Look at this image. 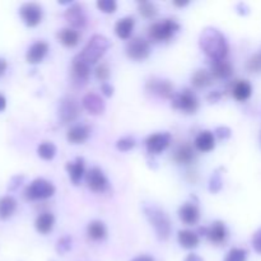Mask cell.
<instances>
[{"label": "cell", "mask_w": 261, "mask_h": 261, "mask_svg": "<svg viewBox=\"0 0 261 261\" xmlns=\"http://www.w3.org/2000/svg\"><path fill=\"white\" fill-rule=\"evenodd\" d=\"M199 45L212 61L224 60L228 55V42L221 31L213 27H206L199 37Z\"/></svg>", "instance_id": "6da1fadb"}, {"label": "cell", "mask_w": 261, "mask_h": 261, "mask_svg": "<svg viewBox=\"0 0 261 261\" xmlns=\"http://www.w3.org/2000/svg\"><path fill=\"white\" fill-rule=\"evenodd\" d=\"M144 213L147 216L148 221L154 228L158 239L165 241L170 237L172 232V226H171L170 217L155 205H144Z\"/></svg>", "instance_id": "7a4b0ae2"}, {"label": "cell", "mask_w": 261, "mask_h": 261, "mask_svg": "<svg viewBox=\"0 0 261 261\" xmlns=\"http://www.w3.org/2000/svg\"><path fill=\"white\" fill-rule=\"evenodd\" d=\"M110 46H111V42H110L109 38L102 35H94L87 43L86 47L83 48V51L79 54V56L89 65L96 64L97 61L101 60V58L106 54Z\"/></svg>", "instance_id": "3957f363"}, {"label": "cell", "mask_w": 261, "mask_h": 261, "mask_svg": "<svg viewBox=\"0 0 261 261\" xmlns=\"http://www.w3.org/2000/svg\"><path fill=\"white\" fill-rule=\"evenodd\" d=\"M178 31H180V24L176 20L167 18L161 22L153 23L149 27L148 35L152 41L161 42V41H168L170 38H172Z\"/></svg>", "instance_id": "277c9868"}, {"label": "cell", "mask_w": 261, "mask_h": 261, "mask_svg": "<svg viewBox=\"0 0 261 261\" xmlns=\"http://www.w3.org/2000/svg\"><path fill=\"white\" fill-rule=\"evenodd\" d=\"M55 194V186L45 178H36L24 190V198L30 201L48 199Z\"/></svg>", "instance_id": "5b68a950"}, {"label": "cell", "mask_w": 261, "mask_h": 261, "mask_svg": "<svg viewBox=\"0 0 261 261\" xmlns=\"http://www.w3.org/2000/svg\"><path fill=\"white\" fill-rule=\"evenodd\" d=\"M172 107L185 114H195L199 109L198 97L195 96V93H193V91L186 88L181 93L173 96Z\"/></svg>", "instance_id": "8992f818"}, {"label": "cell", "mask_w": 261, "mask_h": 261, "mask_svg": "<svg viewBox=\"0 0 261 261\" xmlns=\"http://www.w3.org/2000/svg\"><path fill=\"white\" fill-rule=\"evenodd\" d=\"M19 15L28 27H36L42 20L43 10L37 3H24L19 8Z\"/></svg>", "instance_id": "52a82bcc"}, {"label": "cell", "mask_w": 261, "mask_h": 261, "mask_svg": "<svg viewBox=\"0 0 261 261\" xmlns=\"http://www.w3.org/2000/svg\"><path fill=\"white\" fill-rule=\"evenodd\" d=\"M150 54V46L148 41L142 37H134L126 43V55L130 59L142 61L147 59Z\"/></svg>", "instance_id": "ba28073f"}, {"label": "cell", "mask_w": 261, "mask_h": 261, "mask_svg": "<svg viewBox=\"0 0 261 261\" xmlns=\"http://www.w3.org/2000/svg\"><path fill=\"white\" fill-rule=\"evenodd\" d=\"M86 182L87 186L91 189L93 193H103L109 186V181H107L106 176L102 172L101 168L93 167L87 172L86 175Z\"/></svg>", "instance_id": "9c48e42d"}, {"label": "cell", "mask_w": 261, "mask_h": 261, "mask_svg": "<svg viewBox=\"0 0 261 261\" xmlns=\"http://www.w3.org/2000/svg\"><path fill=\"white\" fill-rule=\"evenodd\" d=\"M171 140H172V137L170 133H157V134L149 135L145 144L150 154H160L171 144Z\"/></svg>", "instance_id": "30bf717a"}, {"label": "cell", "mask_w": 261, "mask_h": 261, "mask_svg": "<svg viewBox=\"0 0 261 261\" xmlns=\"http://www.w3.org/2000/svg\"><path fill=\"white\" fill-rule=\"evenodd\" d=\"M89 75H91L89 64L86 63L81 56L76 55L71 64V76H73L74 82L78 84H86L88 82Z\"/></svg>", "instance_id": "8fae6325"}, {"label": "cell", "mask_w": 261, "mask_h": 261, "mask_svg": "<svg viewBox=\"0 0 261 261\" xmlns=\"http://www.w3.org/2000/svg\"><path fill=\"white\" fill-rule=\"evenodd\" d=\"M65 19L75 28H83L87 24V14L82 4H73L65 10Z\"/></svg>", "instance_id": "7c38bea8"}, {"label": "cell", "mask_w": 261, "mask_h": 261, "mask_svg": "<svg viewBox=\"0 0 261 261\" xmlns=\"http://www.w3.org/2000/svg\"><path fill=\"white\" fill-rule=\"evenodd\" d=\"M147 89L166 99H172L173 96H175V93H173V86L170 81H162V79L153 78L147 83Z\"/></svg>", "instance_id": "4fadbf2b"}, {"label": "cell", "mask_w": 261, "mask_h": 261, "mask_svg": "<svg viewBox=\"0 0 261 261\" xmlns=\"http://www.w3.org/2000/svg\"><path fill=\"white\" fill-rule=\"evenodd\" d=\"M79 114L78 103L73 98H63L59 105V117L63 124L71 122L76 119Z\"/></svg>", "instance_id": "5bb4252c"}, {"label": "cell", "mask_w": 261, "mask_h": 261, "mask_svg": "<svg viewBox=\"0 0 261 261\" xmlns=\"http://www.w3.org/2000/svg\"><path fill=\"white\" fill-rule=\"evenodd\" d=\"M178 217L188 226H195L200 219V211L195 203H185L178 209Z\"/></svg>", "instance_id": "9a60e30c"}, {"label": "cell", "mask_w": 261, "mask_h": 261, "mask_svg": "<svg viewBox=\"0 0 261 261\" xmlns=\"http://www.w3.org/2000/svg\"><path fill=\"white\" fill-rule=\"evenodd\" d=\"M82 105L91 115H101L105 112V101L96 93H88L82 99Z\"/></svg>", "instance_id": "2e32d148"}, {"label": "cell", "mask_w": 261, "mask_h": 261, "mask_svg": "<svg viewBox=\"0 0 261 261\" xmlns=\"http://www.w3.org/2000/svg\"><path fill=\"white\" fill-rule=\"evenodd\" d=\"M208 239L209 241L213 242L216 245H222L227 241L228 239V229H227L226 224L221 221H217L212 224L208 228Z\"/></svg>", "instance_id": "e0dca14e"}, {"label": "cell", "mask_w": 261, "mask_h": 261, "mask_svg": "<svg viewBox=\"0 0 261 261\" xmlns=\"http://www.w3.org/2000/svg\"><path fill=\"white\" fill-rule=\"evenodd\" d=\"M48 51V45L45 41H37L28 48L25 54V60L30 64H38L43 60Z\"/></svg>", "instance_id": "ac0fdd59"}, {"label": "cell", "mask_w": 261, "mask_h": 261, "mask_svg": "<svg viewBox=\"0 0 261 261\" xmlns=\"http://www.w3.org/2000/svg\"><path fill=\"white\" fill-rule=\"evenodd\" d=\"M65 168L66 171H68L71 182H73L74 185H79L82 177L84 176V170H86V165H84L83 158L78 157L74 162H68Z\"/></svg>", "instance_id": "d6986e66"}, {"label": "cell", "mask_w": 261, "mask_h": 261, "mask_svg": "<svg viewBox=\"0 0 261 261\" xmlns=\"http://www.w3.org/2000/svg\"><path fill=\"white\" fill-rule=\"evenodd\" d=\"M135 19L133 17H124L119 19L115 24V33L117 37L122 38V40H127L132 36L133 30H134Z\"/></svg>", "instance_id": "ffe728a7"}, {"label": "cell", "mask_w": 261, "mask_h": 261, "mask_svg": "<svg viewBox=\"0 0 261 261\" xmlns=\"http://www.w3.org/2000/svg\"><path fill=\"white\" fill-rule=\"evenodd\" d=\"M195 147L196 149L204 153L213 150L214 147H216V138H214L213 133L209 132V130L201 132L200 134L196 137Z\"/></svg>", "instance_id": "44dd1931"}, {"label": "cell", "mask_w": 261, "mask_h": 261, "mask_svg": "<svg viewBox=\"0 0 261 261\" xmlns=\"http://www.w3.org/2000/svg\"><path fill=\"white\" fill-rule=\"evenodd\" d=\"M211 73L212 75H213V78L227 79L232 75V73H233V68H232L231 63L227 60L213 61V63H212Z\"/></svg>", "instance_id": "7402d4cb"}, {"label": "cell", "mask_w": 261, "mask_h": 261, "mask_svg": "<svg viewBox=\"0 0 261 261\" xmlns=\"http://www.w3.org/2000/svg\"><path fill=\"white\" fill-rule=\"evenodd\" d=\"M252 94V86L249 81H237L232 87V96L240 102L249 99Z\"/></svg>", "instance_id": "603a6c76"}, {"label": "cell", "mask_w": 261, "mask_h": 261, "mask_svg": "<svg viewBox=\"0 0 261 261\" xmlns=\"http://www.w3.org/2000/svg\"><path fill=\"white\" fill-rule=\"evenodd\" d=\"M194 158H195V152H194L193 147L188 143L181 144L173 153V160L181 165H189V163L193 162Z\"/></svg>", "instance_id": "cb8c5ba5"}, {"label": "cell", "mask_w": 261, "mask_h": 261, "mask_svg": "<svg viewBox=\"0 0 261 261\" xmlns=\"http://www.w3.org/2000/svg\"><path fill=\"white\" fill-rule=\"evenodd\" d=\"M54 224H55V217L53 213H42L36 218L35 227L37 232L41 234H47L53 231Z\"/></svg>", "instance_id": "d4e9b609"}, {"label": "cell", "mask_w": 261, "mask_h": 261, "mask_svg": "<svg viewBox=\"0 0 261 261\" xmlns=\"http://www.w3.org/2000/svg\"><path fill=\"white\" fill-rule=\"evenodd\" d=\"M66 138L73 144H82L89 138V129L84 125H75V126L70 127Z\"/></svg>", "instance_id": "484cf974"}, {"label": "cell", "mask_w": 261, "mask_h": 261, "mask_svg": "<svg viewBox=\"0 0 261 261\" xmlns=\"http://www.w3.org/2000/svg\"><path fill=\"white\" fill-rule=\"evenodd\" d=\"M17 211V200L13 196H3L0 198V221L10 218Z\"/></svg>", "instance_id": "4316f807"}, {"label": "cell", "mask_w": 261, "mask_h": 261, "mask_svg": "<svg viewBox=\"0 0 261 261\" xmlns=\"http://www.w3.org/2000/svg\"><path fill=\"white\" fill-rule=\"evenodd\" d=\"M58 38L63 45L68 46V47H74L81 41V35L78 31L73 30V28H64L59 32Z\"/></svg>", "instance_id": "83f0119b"}, {"label": "cell", "mask_w": 261, "mask_h": 261, "mask_svg": "<svg viewBox=\"0 0 261 261\" xmlns=\"http://www.w3.org/2000/svg\"><path fill=\"white\" fill-rule=\"evenodd\" d=\"M87 233L93 241H102L107 236V228L103 222L93 221L87 227Z\"/></svg>", "instance_id": "f1b7e54d"}, {"label": "cell", "mask_w": 261, "mask_h": 261, "mask_svg": "<svg viewBox=\"0 0 261 261\" xmlns=\"http://www.w3.org/2000/svg\"><path fill=\"white\" fill-rule=\"evenodd\" d=\"M178 244L184 247V249H195L199 245V236L196 233H194L193 231H188V229H184L180 231L177 234Z\"/></svg>", "instance_id": "f546056e"}, {"label": "cell", "mask_w": 261, "mask_h": 261, "mask_svg": "<svg viewBox=\"0 0 261 261\" xmlns=\"http://www.w3.org/2000/svg\"><path fill=\"white\" fill-rule=\"evenodd\" d=\"M213 82V75L211 71L204 70V69H199L191 76V83L196 88H205V87L211 86Z\"/></svg>", "instance_id": "4dcf8cb0"}, {"label": "cell", "mask_w": 261, "mask_h": 261, "mask_svg": "<svg viewBox=\"0 0 261 261\" xmlns=\"http://www.w3.org/2000/svg\"><path fill=\"white\" fill-rule=\"evenodd\" d=\"M37 153L42 160L51 161L56 154V147L51 142H43L38 145Z\"/></svg>", "instance_id": "1f68e13d"}, {"label": "cell", "mask_w": 261, "mask_h": 261, "mask_svg": "<svg viewBox=\"0 0 261 261\" xmlns=\"http://www.w3.org/2000/svg\"><path fill=\"white\" fill-rule=\"evenodd\" d=\"M139 13L143 15L144 18H153L155 17V14L158 13L157 7H155L153 3L150 2H142L139 4Z\"/></svg>", "instance_id": "d6a6232c"}, {"label": "cell", "mask_w": 261, "mask_h": 261, "mask_svg": "<svg viewBox=\"0 0 261 261\" xmlns=\"http://www.w3.org/2000/svg\"><path fill=\"white\" fill-rule=\"evenodd\" d=\"M247 255H249V252H247V250L245 249H232L231 251L227 254L226 259L224 261H246L247 260Z\"/></svg>", "instance_id": "836d02e7"}, {"label": "cell", "mask_w": 261, "mask_h": 261, "mask_svg": "<svg viewBox=\"0 0 261 261\" xmlns=\"http://www.w3.org/2000/svg\"><path fill=\"white\" fill-rule=\"evenodd\" d=\"M222 186H223L222 175L218 171H216V172L212 175L211 181H209V190H211L212 193H218V191H221Z\"/></svg>", "instance_id": "e575fe53"}, {"label": "cell", "mask_w": 261, "mask_h": 261, "mask_svg": "<svg viewBox=\"0 0 261 261\" xmlns=\"http://www.w3.org/2000/svg\"><path fill=\"white\" fill-rule=\"evenodd\" d=\"M135 147V139L132 137H125L117 140L116 148L121 152H129Z\"/></svg>", "instance_id": "d590c367"}, {"label": "cell", "mask_w": 261, "mask_h": 261, "mask_svg": "<svg viewBox=\"0 0 261 261\" xmlns=\"http://www.w3.org/2000/svg\"><path fill=\"white\" fill-rule=\"evenodd\" d=\"M94 73H96L97 79L101 82H103V83H106V81L110 78V75H111V70H110V68H109V64H106V63H102L101 65L97 66Z\"/></svg>", "instance_id": "8d00e7d4"}, {"label": "cell", "mask_w": 261, "mask_h": 261, "mask_svg": "<svg viewBox=\"0 0 261 261\" xmlns=\"http://www.w3.org/2000/svg\"><path fill=\"white\" fill-rule=\"evenodd\" d=\"M97 7L103 13H114L117 9V3L115 0H99L97 2Z\"/></svg>", "instance_id": "74e56055"}, {"label": "cell", "mask_w": 261, "mask_h": 261, "mask_svg": "<svg viewBox=\"0 0 261 261\" xmlns=\"http://www.w3.org/2000/svg\"><path fill=\"white\" fill-rule=\"evenodd\" d=\"M70 249H71V237L69 236L63 237V239L59 240L58 244H56V251L61 255L70 251Z\"/></svg>", "instance_id": "f35d334b"}, {"label": "cell", "mask_w": 261, "mask_h": 261, "mask_svg": "<svg viewBox=\"0 0 261 261\" xmlns=\"http://www.w3.org/2000/svg\"><path fill=\"white\" fill-rule=\"evenodd\" d=\"M247 69L252 73H257L261 70V55H254L249 61H247Z\"/></svg>", "instance_id": "ab89813d"}, {"label": "cell", "mask_w": 261, "mask_h": 261, "mask_svg": "<svg viewBox=\"0 0 261 261\" xmlns=\"http://www.w3.org/2000/svg\"><path fill=\"white\" fill-rule=\"evenodd\" d=\"M24 181V176L23 175H17L14 177H12V180L9 181V185H8V190L9 191H14L22 185V182Z\"/></svg>", "instance_id": "60d3db41"}, {"label": "cell", "mask_w": 261, "mask_h": 261, "mask_svg": "<svg viewBox=\"0 0 261 261\" xmlns=\"http://www.w3.org/2000/svg\"><path fill=\"white\" fill-rule=\"evenodd\" d=\"M214 133H216L217 137H218L219 139H222V140L228 139V138L231 137V134H232L231 129H229V127H227V126H219V127H217L216 132H214Z\"/></svg>", "instance_id": "b9f144b4"}, {"label": "cell", "mask_w": 261, "mask_h": 261, "mask_svg": "<svg viewBox=\"0 0 261 261\" xmlns=\"http://www.w3.org/2000/svg\"><path fill=\"white\" fill-rule=\"evenodd\" d=\"M252 247L257 254H261V228L252 236Z\"/></svg>", "instance_id": "7bdbcfd3"}, {"label": "cell", "mask_w": 261, "mask_h": 261, "mask_svg": "<svg viewBox=\"0 0 261 261\" xmlns=\"http://www.w3.org/2000/svg\"><path fill=\"white\" fill-rule=\"evenodd\" d=\"M101 91H102V93L105 94V96L111 97L112 94H114V87H112L110 83H102Z\"/></svg>", "instance_id": "ee69618b"}, {"label": "cell", "mask_w": 261, "mask_h": 261, "mask_svg": "<svg viewBox=\"0 0 261 261\" xmlns=\"http://www.w3.org/2000/svg\"><path fill=\"white\" fill-rule=\"evenodd\" d=\"M221 97H222V93L219 91H214L213 93H211L208 96V99L211 102H217V101H219V99H221Z\"/></svg>", "instance_id": "f6af8a7d"}, {"label": "cell", "mask_w": 261, "mask_h": 261, "mask_svg": "<svg viewBox=\"0 0 261 261\" xmlns=\"http://www.w3.org/2000/svg\"><path fill=\"white\" fill-rule=\"evenodd\" d=\"M7 68H8L7 60H5V59H3V58H0V78L4 75V73L7 71Z\"/></svg>", "instance_id": "bcb514c9"}, {"label": "cell", "mask_w": 261, "mask_h": 261, "mask_svg": "<svg viewBox=\"0 0 261 261\" xmlns=\"http://www.w3.org/2000/svg\"><path fill=\"white\" fill-rule=\"evenodd\" d=\"M132 261H154L152 256H148V255H140V256L135 257Z\"/></svg>", "instance_id": "7dc6e473"}, {"label": "cell", "mask_w": 261, "mask_h": 261, "mask_svg": "<svg viewBox=\"0 0 261 261\" xmlns=\"http://www.w3.org/2000/svg\"><path fill=\"white\" fill-rule=\"evenodd\" d=\"M185 261H203V259H201V257L199 256V255L190 254V255H188V257H186Z\"/></svg>", "instance_id": "c3c4849f"}, {"label": "cell", "mask_w": 261, "mask_h": 261, "mask_svg": "<svg viewBox=\"0 0 261 261\" xmlns=\"http://www.w3.org/2000/svg\"><path fill=\"white\" fill-rule=\"evenodd\" d=\"M5 107H7V98L0 93V112L4 111Z\"/></svg>", "instance_id": "681fc988"}, {"label": "cell", "mask_w": 261, "mask_h": 261, "mask_svg": "<svg viewBox=\"0 0 261 261\" xmlns=\"http://www.w3.org/2000/svg\"><path fill=\"white\" fill-rule=\"evenodd\" d=\"M173 4L177 5V7H185V5L189 4V2L188 0H185V2H178V0H175V2H173Z\"/></svg>", "instance_id": "f907efd6"}]
</instances>
